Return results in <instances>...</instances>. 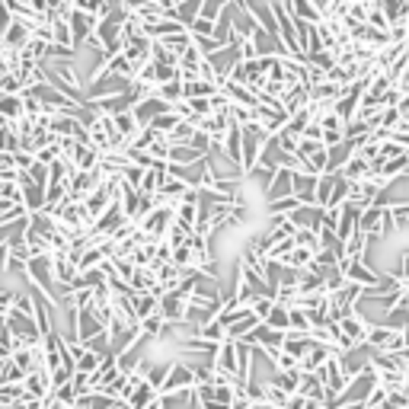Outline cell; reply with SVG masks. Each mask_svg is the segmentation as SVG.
I'll return each mask as SVG.
<instances>
[{"label":"cell","instance_id":"cell-28","mask_svg":"<svg viewBox=\"0 0 409 409\" xmlns=\"http://www.w3.org/2000/svg\"><path fill=\"white\" fill-rule=\"evenodd\" d=\"M13 26V16H10V10H7V0H0V38H3V32Z\"/></svg>","mask_w":409,"mask_h":409},{"label":"cell","instance_id":"cell-7","mask_svg":"<svg viewBox=\"0 0 409 409\" xmlns=\"http://www.w3.org/2000/svg\"><path fill=\"white\" fill-rule=\"evenodd\" d=\"M336 326H339V336L349 342V345H364V336H368V323H364L358 313H352V317H342Z\"/></svg>","mask_w":409,"mask_h":409},{"label":"cell","instance_id":"cell-22","mask_svg":"<svg viewBox=\"0 0 409 409\" xmlns=\"http://www.w3.org/2000/svg\"><path fill=\"white\" fill-rule=\"evenodd\" d=\"M295 246H301V250H307L311 256H317L320 253V240L313 230H295Z\"/></svg>","mask_w":409,"mask_h":409},{"label":"cell","instance_id":"cell-33","mask_svg":"<svg viewBox=\"0 0 409 409\" xmlns=\"http://www.w3.org/2000/svg\"><path fill=\"white\" fill-rule=\"evenodd\" d=\"M406 358H409V349H406Z\"/></svg>","mask_w":409,"mask_h":409},{"label":"cell","instance_id":"cell-20","mask_svg":"<svg viewBox=\"0 0 409 409\" xmlns=\"http://www.w3.org/2000/svg\"><path fill=\"white\" fill-rule=\"evenodd\" d=\"M0 115L13 125L16 119H23V96H0Z\"/></svg>","mask_w":409,"mask_h":409},{"label":"cell","instance_id":"cell-19","mask_svg":"<svg viewBox=\"0 0 409 409\" xmlns=\"http://www.w3.org/2000/svg\"><path fill=\"white\" fill-rule=\"evenodd\" d=\"M154 96H157L160 103H167V106L182 103V80H170V84L157 87V90H154Z\"/></svg>","mask_w":409,"mask_h":409},{"label":"cell","instance_id":"cell-29","mask_svg":"<svg viewBox=\"0 0 409 409\" xmlns=\"http://www.w3.org/2000/svg\"><path fill=\"white\" fill-rule=\"evenodd\" d=\"M394 278H400V281H409V253H403V259H400V269L394 272Z\"/></svg>","mask_w":409,"mask_h":409},{"label":"cell","instance_id":"cell-23","mask_svg":"<svg viewBox=\"0 0 409 409\" xmlns=\"http://www.w3.org/2000/svg\"><path fill=\"white\" fill-rule=\"evenodd\" d=\"M387 214H390V221H394V230L396 228H406V224H409V202L387 204Z\"/></svg>","mask_w":409,"mask_h":409},{"label":"cell","instance_id":"cell-17","mask_svg":"<svg viewBox=\"0 0 409 409\" xmlns=\"http://www.w3.org/2000/svg\"><path fill=\"white\" fill-rule=\"evenodd\" d=\"M131 304H135V320L141 323V320H147V317H154V313H157L160 297H154V295H135V297H131Z\"/></svg>","mask_w":409,"mask_h":409},{"label":"cell","instance_id":"cell-3","mask_svg":"<svg viewBox=\"0 0 409 409\" xmlns=\"http://www.w3.org/2000/svg\"><path fill=\"white\" fill-rule=\"evenodd\" d=\"M157 313L167 326H182V320H186V301H182L176 291H167L157 304Z\"/></svg>","mask_w":409,"mask_h":409},{"label":"cell","instance_id":"cell-10","mask_svg":"<svg viewBox=\"0 0 409 409\" xmlns=\"http://www.w3.org/2000/svg\"><path fill=\"white\" fill-rule=\"evenodd\" d=\"M297 396H304L307 403H320V406H323L326 394H323V384H320L317 374H301L297 371Z\"/></svg>","mask_w":409,"mask_h":409},{"label":"cell","instance_id":"cell-24","mask_svg":"<svg viewBox=\"0 0 409 409\" xmlns=\"http://www.w3.org/2000/svg\"><path fill=\"white\" fill-rule=\"evenodd\" d=\"M221 10H224V3H218V0H202V7H198V20H204V23H218Z\"/></svg>","mask_w":409,"mask_h":409},{"label":"cell","instance_id":"cell-4","mask_svg":"<svg viewBox=\"0 0 409 409\" xmlns=\"http://www.w3.org/2000/svg\"><path fill=\"white\" fill-rule=\"evenodd\" d=\"M288 221L295 230H313V234H317L320 221H323V208H317V204H301V208H295V211L288 214Z\"/></svg>","mask_w":409,"mask_h":409},{"label":"cell","instance_id":"cell-9","mask_svg":"<svg viewBox=\"0 0 409 409\" xmlns=\"http://www.w3.org/2000/svg\"><path fill=\"white\" fill-rule=\"evenodd\" d=\"M291 176L295 173H288V170H275L272 179H269V189H265V202L275 204L281 198H291Z\"/></svg>","mask_w":409,"mask_h":409},{"label":"cell","instance_id":"cell-30","mask_svg":"<svg viewBox=\"0 0 409 409\" xmlns=\"http://www.w3.org/2000/svg\"><path fill=\"white\" fill-rule=\"evenodd\" d=\"M396 112H400V119H409V93H400V99H396Z\"/></svg>","mask_w":409,"mask_h":409},{"label":"cell","instance_id":"cell-11","mask_svg":"<svg viewBox=\"0 0 409 409\" xmlns=\"http://www.w3.org/2000/svg\"><path fill=\"white\" fill-rule=\"evenodd\" d=\"M288 13L295 16V20H301V23H307L311 29L323 23V16H320V7L313 3V0H295V3H288Z\"/></svg>","mask_w":409,"mask_h":409},{"label":"cell","instance_id":"cell-25","mask_svg":"<svg viewBox=\"0 0 409 409\" xmlns=\"http://www.w3.org/2000/svg\"><path fill=\"white\" fill-rule=\"evenodd\" d=\"M54 160H61V147H58V141H52L48 147H42V151L36 154V163H38V167H52Z\"/></svg>","mask_w":409,"mask_h":409},{"label":"cell","instance_id":"cell-21","mask_svg":"<svg viewBox=\"0 0 409 409\" xmlns=\"http://www.w3.org/2000/svg\"><path fill=\"white\" fill-rule=\"evenodd\" d=\"M176 125H179V115H176V112H173V109H170V112L157 115V119H154V121H151V125H147V128H151V131H157V135H160V137H167V135H170V131H173V128H176Z\"/></svg>","mask_w":409,"mask_h":409},{"label":"cell","instance_id":"cell-6","mask_svg":"<svg viewBox=\"0 0 409 409\" xmlns=\"http://www.w3.org/2000/svg\"><path fill=\"white\" fill-rule=\"evenodd\" d=\"M23 390H26V396L29 400H48L52 396V378H48V371H32V374H26V380H23Z\"/></svg>","mask_w":409,"mask_h":409},{"label":"cell","instance_id":"cell-32","mask_svg":"<svg viewBox=\"0 0 409 409\" xmlns=\"http://www.w3.org/2000/svg\"><path fill=\"white\" fill-rule=\"evenodd\" d=\"M7 125H10V121H7V119H3V115H0V131L7 128Z\"/></svg>","mask_w":409,"mask_h":409},{"label":"cell","instance_id":"cell-15","mask_svg":"<svg viewBox=\"0 0 409 409\" xmlns=\"http://www.w3.org/2000/svg\"><path fill=\"white\" fill-rule=\"evenodd\" d=\"M23 208L26 214H38V211H45V189L42 186H23Z\"/></svg>","mask_w":409,"mask_h":409},{"label":"cell","instance_id":"cell-2","mask_svg":"<svg viewBox=\"0 0 409 409\" xmlns=\"http://www.w3.org/2000/svg\"><path fill=\"white\" fill-rule=\"evenodd\" d=\"M170 224H173V208H170V204H157V208L137 224V230H141L147 240H163Z\"/></svg>","mask_w":409,"mask_h":409},{"label":"cell","instance_id":"cell-18","mask_svg":"<svg viewBox=\"0 0 409 409\" xmlns=\"http://www.w3.org/2000/svg\"><path fill=\"white\" fill-rule=\"evenodd\" d=\"M269 329H275V333H288V307H281V304H272V311H269V317L262 320Z\"/></svg>","mask_w":409,"mask_h":409},{"label":"cell","instance_id":"cell-8","mask_svg":"<svg viewBox=\"0 0 409 409\" xmlns=\"http://www.w3.org/2000/svg\"><path fill=\"white\" fill-rule=\"evenodd\" d=\"M317 179L320 176L295 173L291 176V195H295L301 204H317Z\"/></svg>","mask_w":409,"mask_h":409},{"label":"cell","instance_id":"cell-31","mask_svg":"<svg viewBox=\"0 0 409 409\" xmlns=\"http://www.w3.org/2000/svg\"><path fill=\"white\" fill-rule=\"evenodd\" d=\"M147 409H167V406H163V400H160V396H157V400H154V403H151V406H147Z\"/></svg>","mask_w":409,"mask_h":409},{"label":"cell","instance_id":"cell-27","mask_svg":"<svg viewBox=\"0 0 409 409\" xmlns=\"http://www.w3.org/2000/svg\"><path fill=\"white\" fill-rule=\"evenodd\" d=\"M329 192H333V176H320L317 179V208H326Z\"/></svg>","mask_w":409,"mask_h":409},{"label":"cell","instance_id":"cell-12","mask_svg":"<svg viewBox=\"0 0 409 409\" xmlns=\"http://www.w3.org/2000/svg\"><path fill=\"white\" fill-rule=\"evenodd\" d=\"M112 128H115V135L125 141V147L131 144L137 137V131H141V125L135 121V115L131 112H119V115H112Z\"/></svg>","mask_w":409,"mask_h":409},{"label":"cell","instance_id":"cell-13","mask_svg":"<svg viewBox=\"0 0 409 409\" xmlns=\"http://www.w3.org/2000/svg\"><path fill=\"white\" fill-rule=\"evenodd\" d=\"M154 400H157V390H154V387L141 378L135 384V390H131V396H128V403H125V406H128V409H147Z\"/></svg>","mask_w":409,"mask_h":409},{"label":"cell","instance_id":"cell-5","mask_svg":"<svg viewBox=\"0 0 409 409\" xmlns=\"http://www.w3.org/2000/svg\"><path fill=\"white\" fill-rule=\"evenodd\" d=\"M173 106H167V103H160L157 96H147V99H141L135 109H131V115H135V121L141 125V128H147L157 115H163V112H170Z\"/></svg>","mask_w":409,"mask_h":409},{"label":"cell","instance_id":"cell-16","mask_svg":"<svg viewBox=\"0 0 409 409\" xmlns=\"http://www.w3.org/2000/svg\"><path fill=\"white\" fill-rule=\"evenodd\" d=\"M368 243H371V237H364V234H358V230H355L349 240L342 243V259H362V262H364Z\"/></svg>","mask_w":409,"mask_h":409},{"label":"cell","instance_id":"cell-26","mask_svg":"<svg viewBox=\"0 0 409 409\" xmlns=\"http://www.w3.org/2000/svg\"><path fill=\"white\" fill-rule=\"evenodd\" d=\"M272 304H275L272 297H256V301H250V313L262 323V320L269 317V311H272Z\"/></svg>","mask_w":409,"mask_h":409},{"label":"cell","instance_id":"cell-1","mask_svg":"<svg viewBox=\"0 0 409 409\" xmlns=\"http://www.w3.org/2000/svg\"><path fill=\"white\" fill-rule=\"evenodd\" d=\"M192 387H195V378H192L189 364H186V362H173V364H170V371H167V378H163V384H160L157 396H160V400H167V396L186 394V390H192Z\"/></svg>","mask_w":409,"mask_h":409},{"label":"cell","instance_id":"cell-14","mask_svg":"<svg viewBox=\"0 0 409 409\" xmlns=\"http://www.w3.org/2000/svg\"><path fill=\"white\" fill-rule=\"evenodd\" d=\"M198 7H202V0H182V3H173V20L182 26V29H189V26L195 23Z\"/></svg>","mask_w":409,"mask_h":409}]
</instances>
